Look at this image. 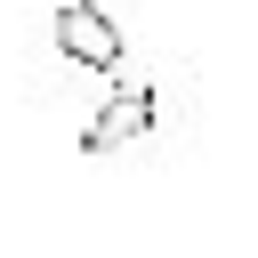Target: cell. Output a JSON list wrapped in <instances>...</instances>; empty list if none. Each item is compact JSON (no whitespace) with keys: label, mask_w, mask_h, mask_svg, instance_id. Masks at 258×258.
<instances>
[{"label":"cell","mask_w":258,"mask_h":258,"mask_svg":"<svg viewBox=\"0 0 258 258\" xmlns=\"http://www.w3.org/2000/svg\"><path fill=\"white\" fill-rule=\"evenodd\" d=\"M153 129V89L145 81H121L113 97H105V113L81 129V153H121V145H137Z\"/></svg>","instance_id":"2"},{"label":"cell","mask_w":258,"mask_h":258,"mask_svg":"<svg viewBox=\"0 0 258 258\" xmlns=\"http://www.w3.org/2000/svg\"><path fill=\"white\" fill-rule=\"evenodd\" d=\"M56 48H64L73 64H89V73H121V56H129L121 24H113L97 0H64V8H56Z\"/></svg>","instance_id":"1"}]
</instances>
